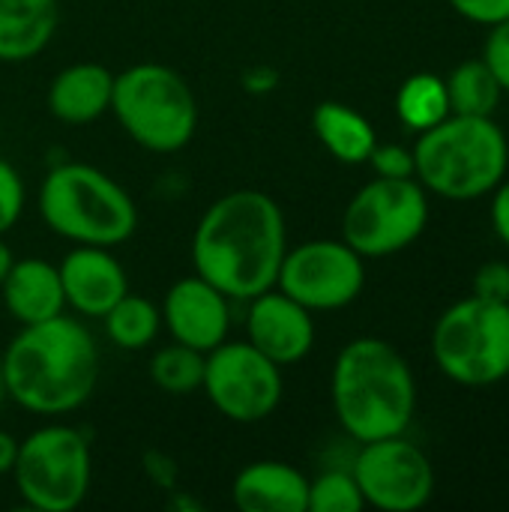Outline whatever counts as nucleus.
Instances as JSON below:
<instances>
[{
	"label": "nucleus",
	"mask_w": 509,
	"mask_h": 512,
	"mask_svg": "<svg viewBox=\"0 0 509 512\" xmlns=\"http://www.w3.org/2000/svg\"><path fill=\"white\" fill-rule=\"evenodd\" d=\"M9 399V393H6V378H3V363H0V405Z\"/></svg>",
	"instance_id": "obj_35"
},
{
	"label": "nucleus",
	"mask_w": 509,
	"mask_h": 512,
	"mask_svg": "<svg viewBox=\"0 0 509 512\" xmlns=\"http://www.w3.org/2000/svg\"><path fill=\"white\" fill-rule=\"evenodd\" d=\"M483 63L492 69L501 90L509 93V18L492 24L489 36H486V45H483Z\"/></svg>",
	"instance_id": "obj_27"
},
{
	"label": "nucleus",
	"mask_w": 509,
	"mask_h": 512,
	"mask_svg": "<svg viewBox=\"0 0 509 512\" xmlns=\"http://www.w3.org/2000/svg\"><path fill=\"white\" fill-rule=\"evenodd\" d=\"M492 225L495 234L509 246V177H504L495 189V201H492Z\"/></svg>",
	"instance_id": "obj_32"
},
{
	"label": "nucleus",
	"mask_w": 509,
	"mask_h": 512,
	"mask_svg": "<svg viewBox=\"0 0 509 512\" xmlns=\"http://www.w3.org/2000/svg\"><path fill=\"white\" fill-rule=\"evenodd\" d=\"M231 300L207 279L186 276L174 282L162 303V324L171 339L189 345L201 354L213 351L228 339L231 330Z\"/></svg>",
	"instance_id": "obj_13"
},
{
	"label": "nucleus",
	"mask_w": 509,
	"mask_h": 512,
	"mask_svg": "<svg viewBox=\"0 0 509 512\" xmlns=\"http://www.w3.org/2000/svg\"><path fill=\"white\" fill-rule=\"evenodd\" d=\"M438 369L462 387L509 378V303L468 297L453 303L432 330Z\"/></svg>",
	"instance_id": "obj_7"
},
{
	"label": "nucleus",
	"mask_w": 509,
	"mask_h": 512,
	"mask_svg": "<svg viewBox=\"0 0 509 512\" xmlns=\"http://www.w3.org/2000/svg\"><path fill=\"white\" fill-rule=\"evenodd\" d=\"M12 249L6 246V240H3V234H0V282L6 279V273H9V267H12Z\"/></svg>",
	"instance_id": "obj_34"
},
{
	"label": "nucleus",
	"mask_w": 509,
	"mask_h": 512,
	"mask_svg": "<svg viewBox=\"0 0 509 512\" xmlns=\"http://www.w3.org/2000/svg\"><path fill=\"white\" fill-rule=\"evenodd\" d=\"M351 474L363 492L366 507L384 512H414L426 507L435 492V471L429 456L405 441V435L369 441L360 447Z\"/></svg>",
	"instance_id": "obj_12"
},
{
	"label": "nucleus",
	"mask_w": 509,
	"mask_h": 512,
	"mask_svg": "<svg viewBox=\"0 0 509 512\" xmlns=\"http://www.w3.org/2000/svg\"><path fill=\"white\" fill-rule=\"evenodd\" d=\"M462 18L474 21V24H483V27H492L498 21L509 18V0H447Z\"/></svg>",
	"instance_id": "obj_30"
},
{
	"label": "nucleus",
	"mask_w": 509,
	"mask_h": 512,
	"mask_svg": "<svg viewBox=\"0 0 509 512\" xmlns=\"http://www.w3.org/2000/svg\"><path fill=\"white\" fill-rule=\"evenodd\" d=\"M339 426L360 444L405 435L417 411V381L408 360L384 339L348 342L330 378Z\"/></svg>",
	"instance_id": "obj_3"
},
{
	"label": "nucleus",
	"mask_w": 509,
	"mask_h": 512,
	"mask_svg": "<svg viewBox=\"0 0 509 512\" xmlns=\"http://www.w3.org/2000/svg\"><path fill=\"white\" fill-rule=\"evenodd\" d=\"M378 177H414V150L402 144H375V150L366 159Z\"/></svg>",
	"instance_id": "obj_28"
},
{
	"label": "nucleus",
	"mask_w": 509,
	"mask_h": 512,
	"mask_svg": "<svg viewBox=\"0 0 509 512\" xmlns=\"http://www.w3.org/2000/svg\"><path fill=\"white\" fill-rule=\"evenodd\" d=\"M21 213H24V183H21V174L6 159H0V234L12 231L15 222L21 219Z\"/></svg>",
	"instance_id": "obj_26"
},
{
	"label": "nucleus",
	"mask_w": 509,
	"mask_h": 512,
	"mask_svg": "<svg viewBox=\"0 0 509 512\" xmlns=\"http://www.w3.org/2000/svg\"><path fill=\"white\" fill-rule=\"evenodd\" d=\"M102 324H105V336L111 345H117L123 351H141L156 339V333L162 327V312L147 297L126 291L102 315Z\"/></svg>",
	"instance_id": "obj_23"
},
{
	"label": "nucleus",
	"mask_w": 509,
	"mask_h": 512,
	"mask_svg": "<svg viewBox=\"0 0 509 512\" xmlns=\"http://www.w3.org/2000/svg\"><path fill=\"white\" fill-rule=\"evenodd\" d=\"M396 114L414 132L438 126L444 117H450L447 81L435 72H417L405 78V84L396 93Z\"/></svg>",
	"instance_id": "obj_21"
},
{
	"label": "nucleus",
	"mask_w": 509,
	"mask_h": 512,
	"mask_svg": "<svg viewBox=\"0 0 509 512\" xmlns=\"http://www.w3.org/2000/svg\"><path fill=\"white\" fill-rule=\"evenodd\" d=\"M42 222L78 246H120L138 228L132 195L105 171L84 162H66L45 174L39 186Z\"/></svg>",
	"instance_id": "obj_5"
},
{
	"label": "nucleus",
	"mask_w": 509,
	"mask_h": 512,
	"mask_svg": "<svg viewBox=\"0 0 509 512\" xmlns=\"http://www.w3.org/2000/svg\"><path fill=\"white\" fill-rule=\"evenodd\" d=\"M474 297L509 303V264L507 261H486L474 276Z\"/></svg>",
	"instance_id": "obj_29"
},
{
	"label": "nucleus",
	"mask_w": 509,
	"mask_h": 512,
	"mask_svg": "<svg viewBox=\"0 0 509 512\" xmlns=\"http://www.w3.org/2000/svg\"><path fill=\"white\" fill-rule=\"evenodd\" d=\"M414 168L426 192L447 201H474L492 195L507 177L509 141L492 117L450 114L420 132Z\"/></svg>",
	"instance_id": "obj_4"
},
{
	"label": "nucleus",
	"mask_w": 509,
	"mask_h": 512,
	"mask_svg": "<svg viewBox=\"0 0 509 512\" xmlns=\"http://www.w3.org/2000/svg\"><path fill=\"white\" fill-rule=\"evenodd\" d=\"M312 129L327 153L345 165H363L378 144L372 123L342 102H321L312 114Z\"/></svg>",
	"instance_id": "obj_20"
},
{
	"label": "nucleus",
	"mask_w": 509,
	"mask_h": 512,
	"mask_svg": "<svg viewBox=\"0 0 509 512\" xmlns=\"http://www.w3.org/2000/svg\"><path fill=\"white\" fill-rule=\"evenodd\" d=\"M57 270L66 306L84 318H102L129 291L123 264L105 246H78Z\"/></svg>",
	"instance_id": "obj_15"
},
{
	"label": "nucleus",
	"mask_w": 509,
	"mask_h": 512,
	"mask_svg": "<svg viewBox=\"0 0 509 512\" xmlns=\"http://www.w3.org/2000/svg\"><path fill=\"white\" fill-rule=\"evenodd\" d=\"M210 405L231 423H261L282 402V366L249 342H222L204 357V381Z\"/></svg>",
	"instance_id": "obj_10"
},
{
	"label": "nucleus",
	"mask_w": 509,
	"mask_h": 512,
	"mask_svg": "<svg viewBox=\"0 0 509 512\" xmlns=\"http://www.w3.org/2000/svg\"><path fill=\"white\" fill-rule=\"evenodd\" d=\"M204 357L201 351L171 342L165 348H159L150 360V378L162 393L171 396H189L195 390H201L204 381Z\"/></svg>",
	"instance_id": "obj_24"
},
{
	"label": "nucleus",
	"mask_w": 509,
	"mask_h": 512,
	"mask_svg": "<svg viewBox=\"0 0 509 512\" xmlns=\"http://www.w3.org/2000/svg\"><path fill=\"white\" fill-rule=\"evenodd\" d=\"M114 75L99 63H72L48 87V111L60 123L84 126L111 111Z\"/></svg>",
	"instance_id": "obj_18"
},
{
	"label": "nucleus",
	"mask_w": 509,
	"mask_h": 512,
	"mask_svg": "<svg viewBox=\"0 0 509 512\" xmlns=\"http://www.w3.org/2000/svg\"><path fill=\"white\" fill-rule=\"evenodd\" d=\"M12 477L30 510H75L87 498L93 480L90 441L72 426H42L18 441Z\"/></svg>",
	"instance_id": "obj_8"
},
{
	"label": "nucleus",
	"mask_w": 509,
	"mask_h": 512,
	"mask_svg": "<svg viewBox=\"0 0 509 512\" xmlns=\"http://www.w3.org/2000/svg\"><path fill=\"white\" fill-rule=\"evenodd\" d=\"M363 261L345 240H309L285 252L276 288L309 312H336L360 297Z\"/></svg>",
	"instance_id": "obj_11"
},
{
	"label": "nucleus",
	"mask_w": 509,
	"mask_h": 512,
	"mask_svg": "<svg viewBox=\"0 0 509 512\" xmlns=\"http://www.w3.org/2000/svg\"><path fill=\"white\" fill-rule=\"evenodd\" d=\"M246 303V342L255 345L276 366H294L312 351L315 321L306 306H300L279 288H267Z\"/></svg>",
	"instance_id": "obj_14"
},
{
	"label": "nucleus",
	"mask_w": 509,
	"mask_h": 512,
	"mask_svg": "<svg viewBox=\"0 0 509 512\" xmlns=\"http://www.w3.org/2000/svg\"><path fill=\"white\" fill-rule=\"evenodd\" d=\"M429 225V195L417 177H375L345 207L342 240L363 258L408 249Z\"/></svg>",
	"instance_id": "obj_9"
},
{
	"label": "nucleus",
	"mask_w": 509,
	"mask_h": 512,
	"mask_svg": "<svg viewBox=\"0 0 509 512\" xmlns=\"http://www.w3.org/2000/svg\"><path fill=\"white\" fill-rule=\"evenodd\" d=\"M447 81V96H450V114H465V117H492L501 102V84L495 81L492 69L480 60H465L459 63Z\"/></svg>",
	"instance_id": "obj_22"
},
{
	"label": "nucleus",
	"mask_w": 509,
	"mask_h": 512,
	"mask_svg": "<svg viewBox=\"0 0 509 512\" xmlns=\"http://www.w3.org/2000/svg\"><path fill=\"white\" fill-rule=\"evenodd\" d=\"M111 111L126 135L150 153H177L198 129L189 81L162 63H138L114 75Z\"/></svg>",
	"instance_id": "obj_6"
},
{
	"label": "nucleus",
	"mask_w": 509,
	"mask_h": 512,
	"mask_svg": "<svg viewBox=\"0 0 509 512\" xmlns=\"http://www.w3.org/2000/svg\"><path fill=\"white\" fill-rule=\"evenodd\" d=\"M285 252V213L261 189H237L213 201L192 237L195 273L228 300H252L276 288Z\"/></svg>",
	"instance_id": "obj_1"
},
{
	"label": "nucleus",
	"mask_w": 509,
	"mask_h": 512,
	"mask_svg": "<svg viewBox=\"0 0 509 512\" xmlns=\"http://www.w3.org/2000/svg\"><path fill=\"white\" fill-rule=\"evenodd\" d=\"M231 498L243 512H306L309 480L285 462H252L234 477Z\"/></svg>",
	"instance_id": "obj_17"
},
{
	"label": "nucleus",
	"mask_w": 509,
	"mask_h": 512,
	"mask_svg": "<svg viewBox=\"0 0 509 512\" xmlns=\"http://www.w3.org/2000/svg\"><path fill=\"white\" fill-rule=\"evenodd\" d=\"M0 363L9 399L42 417L78 411L99 384L96 339L66 315L21 327Z\"/></svg>",
	"instance_id": "obj_2"
},
{
	"label": "nucleus",
	"mask_w": 509,
	"mask_h": 512,
	"mask_svg": "<svg viewBox=\"0 0 509 512\" xmlns=\"http://www.w3.org/2000/svg\"><path fill=\"white\" fill-rule=\"evenodd\" d=\"M366 507L363 492L351 471H324L309 480V510L306 512H360Z\"/></svg>",
	"instance_id": "obj_25"
},
{
	"label": "nucleus",
	"mask_w": 509,
	"mask_h": 512,
	"mask_svg": "<svg viewBox=\"0 0 509 512\" xmlns=\"http://www.w3.org/2000/svg\"><path fill=\"white\" fill-rule=\"evenodd\" d=\"M0 288H3L6 312L21 327L57 318L66 309L60 270L54 264L42 261V258L12 261V267H9L6 279L0 282Z\"/></svg>",
	"instance_id": "obj_16"
},
{
	"label": "nucleus",
	"mask_w": 509,
	"mask_h": 512,
	"mask_svg": "<svg viewBox=\"0 0 509 512\" xmlns=\"http://www.w3.org/2000/svg\"><path fill=\"white\" fill-rule=\"evenodd\" d=\"M240 84H243V90H246V93L261 96V93L276 90V84H279V72H276L273 66H249V69L243 72Z\"/></svg>",
	"instance_id": "obj_31"
},
{
	"label": "nucleus",
	"mask_w": 509,
	"mask_h": 512,
	"mask_svg": "<svg viewBox=\"0 0 509 512\" xmlns=\"http://www.w3.org/2000/svg\"><path fill=\"white\" fill-rule=\"evenodd\" d=\"M54 30L57 0H0V63L33 60Z\"/></svg>",
	"instance_id": "obj_19"
},
{
	"label": "nucleus",
	"mask_w": 509,
	"mask_h": 512,
	"mask_svg": "<svg viewBox=\"0 0 509 512\" xmlns=\"http://www.w3.org/2000/svg\"><path fill=\"white\" fill-rule=\"evenodd\" d=\"M15 456H18V441L0 429V477L3 474H12V465H15Z\"/></svg>",
	"instance_id": "obj_33"
}]
</instances>
